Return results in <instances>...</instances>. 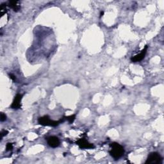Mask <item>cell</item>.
Segmentation results:
<instances>
[{
  "label": "cell",
  "instance_id": "6da1fadb",
  "mask_svg": "<svg viewBox=\"0 0 164 164\" xmlns=\"http://www.w3.org/2000/svg\"><path fill=\"white\" fill-rule=\"evenodd\" d=\"M111 150L110 151V155L115 160L120 158L124 153V148L117 142H113L111 145Z\"/></svg>",
  "mask_w": 164,
  "mask_h": 164
},
{
  "label": "cell",
  "instance_id": "7a4b0ae2",
  "mask_svg": "<svg viewBox=\"0 0 164 164\" xmlns=\"http://www.w3.org/2000/svg\"><path fill=\"white\" fill-rule=\"evenodd\" d=\"M65 121V117L64 118L61 119L59 121H53L50 119L48 115H44L43 117H41L38 120L39 123L42 126H53V127H56V126H58L60 124L64 123Z\"/></svg>",
  "mask_w": 164,
  "mask_h": 164
},
{
  "label": "cell",
  "instance_id": "3957f363",
  "mask_svg": "<svg viewBox=\"0 0 164 164\" xmlns=\"http://www.w3.org/2000/svg\"><path fill=\"white\" fill-rule=\"evenodd\" d=\"M163 160L162 157L160 154L157 153L153 152L149 154L147 160L146 161V164H160L162 163Z\"/></svg>",
  "mask_w": 164,
  "mask_h": 164
},
{
  "label": "cell",
  "instance_id": "277c9868",
  "mask_svg": "<svg viewBox=\"0 0 164 164\" xmlns=\"http://www.w3.org/2000/svg\"><path fill=\"white\" fill-rule=\"evenodd\" d=\"M76 144L81 149H92L94 148V146L92 144L88 142L85 139H79L76 141Z\"/></svg>",
  "mask_w": 164,
  "mask_h": 164
},
{
  "label": "cell",
  "instance_id": "5b68a950",
  "mask_svg": "<svg viewBox=\"0 0 164 164\" xmlns=\"http://www.w3.org/2000/svg\"><path fill=\"white\" fill-rule=\"evenodd\" d=\"M148 48V46L146 45V46L144 47V48L141 51V52H140L139 54L135 55V57H133L132 58H131L132 62H140V61L142 60L145 58V56H146Z\"/></svg>",
  "mask_w": 164,
  "mask_h": 164
},
{
  "label": "cell",
  "instance_id": "8992f818",
  "mask_svg": "<svg viewBox=\"0 0 164 164\" xmlns=\"http://www.w3.org/2000/svg\"><path fill=\"white\" fill-rule=\"evenodd\" d=\"M22 94H17L15 96L14 100H13L12 104L11 105V109H19L21 107V101L22 100Z\"/></svg>",
  "mask_w": 164,
  "mask_h": 164
},
{
  "label": "cell",
  "instance_id": "52a82bcc",
  "mask_svg": "<svg viewBox=\"0 0 164 164\" xmlns=\"http://www.w3.org/2000/svg\"><path fill=\"white\" fill-rule=\"evenodd\" d=\"M48 144L50 147L55 148L60 146V141L58 137H55V136H52V137H49L48 139Z\"/></svg>",
  "mask_w": 164,
  "mask_h": 164
},
{
  "label": "cell",
  "instance_id": "ba28073f",
  "mask_svg": "<svg viewBox=\"0 0 164 164\" xmlns=\"http://www.w3.org/2000/svg\"><path fill=\"white\" fill-rule=\"evenodd\" d=\"M7 6L12 8L14 12H18L21 8L19 1H9L8 2Z\"/></svg>",
  "mask_w": 164,
  "mask_h": 164
},
{
  "label": "cell",
  "instance_id": "9c48e42d",
  "mask_svg": "<svg viewBox=\"0 0 164 164\" xmlns=\"http://www.w3.org/2000/svg\"><path fill=\"white\" fill-rule=\"evenodd\" d=\"M65 120H67L69 124H72L74 121L75 120V118H76V115H70V116H67V117H65Z\"/></svg>",
  "mask_w": 164,
  "mask_h": 164
},
{
  "label": "cell",
  "instance_id": "30bf717a",
  "mask_svg": "<svg viewBox=\"0 0 164 164\" xmlns=\"http://www.w3.org/2000/svg\"><path fill=\"white\" fill-rule=\"evenodd\" d=\"M13 149V144L12 143H8L6 146V150L7 151H11Z\"/></svg>",
  "mask_w": 164,
  "mask_h": 164
},
{
  "label": "cell",
  "instance_id": "8fae6325",
  "mask_svg": "<svg viewBox=\"0 0 164 164\" xmlns=\"http://www.w3.org/2000/svg\"><path fill=\"white\" fill-rule=\"evenodd\" d=\"M0 120H1V122L5 121L7 120V115L4 114H3V113H1V117H0Z\"/></svg>",
  "mask_w": 164,
  "mask_h": 164
},
{
  "label": "cell",
  "instance_id": "7c38bea8",
  "mask_svg": "<svg viewBox=\"0 0 164 164\" xmlns=\"http://www.w3.org/2000/svg\"><path fill=\"white\" fill-rule=\"evenodd\" d=\"M8 133V132L7 130H2L1 132V140L3 139V137H4V136L7 135V134Z\"/></svg>",
  "mask_w": 164,
  "mask_h": 164
},
{
  "label": "cell",
  "instance_id": "4fadbf2b",
  "mask_svg": "<svg viewBox=\"0 0 164 164\" xmlns=\"http://www.w3.org/2000/svg\"><path fill=\"white\" fill-rule=\"evenodd\" d=\"M9 76H10V78L12 79L13 81H15L16 79V76H15L14 75H13V74H9Z\"/></svg>",
  "mask_w": 164,
  "mask_h": 164
},
{
  "label": "cell",
  "instance_id": "5bb4252c",
  "mask_svg": "<svg viewBox=\"0 0 164 164\" xmlns=\"http://www.w3.org/2000/svg\"><path fill=\"white\" fill-rule=\"evenodd\" d=\"M103 14H104V12H101V13H100V17H101L103 16Z\"/></svg>",
  "mask_w": 164,
  "mask_h": 164
}]
</instances>
